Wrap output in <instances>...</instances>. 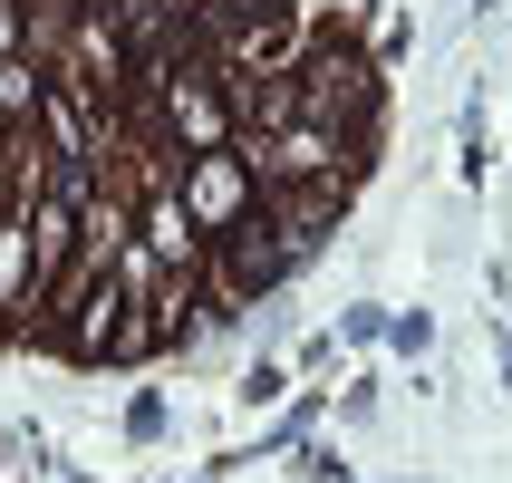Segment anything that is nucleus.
I'll return each mask as SVG.
<instances>
[{
    "label": "nucleus",
    "mask_w": 512,
    "mask_h": 483,
    "mask_svg": "<svg viewBox=\"0 0 512 483\" xmlns=\"http://www.w3.org/2000/svg\"><path fill=\"white\" fill-rule=\"evenodd\" d=\"M348 194H358V174H310V184H261V213H271V232H281L290 252H310V242H329V232H339Z\"/></svg>",
    "instance_id": "obj_5"
},
{
    "label": "nucleus",
    "mask_w": 512,
    "mask_h": 483,
    "mask_svg": "<svg viewBox=\"0 0 512 483\" xmlns=\"http://www.w3.org/2000/svg\"><path fill=\"white\" fill-rule=\"evenodd\" d=\"M174 194H184V213H194L203 242H213V232H232L242 213H261V174H252L242 145H213V155H184V165H174Z\"/></svg>",
    "instance_id": "obj_3"
},
{
    "label": "nucleus",
    "mask_w": 512,
    "mask_h": 483,
    "mask_svg": "<svg viewBox=\"0 0 512 483\" xmlns=\"http://www.w3.org/2000/svg\"><path fill=\"white\" fill-rule=\"evenodd\" d=\"M165 136H174V155H213V145H232V97H223L213 68L165 87Z\"/></svg>",
    "instance_id": "obj_6"
},
{
    "label": "nucleus",
    "mask_w": 512,
    "mask_h": 483,
    "mask_svg": "<svg viewBox=\"0 0 512 483\" xmlns=\"http://www.w3.org/2000/svg\"><path fill=\"white\" fill-rule=\"evenodd\" d=\"M290 87H300V116L310 126H339V136L377 145V68L358 49V29L310 20L300 29V58H290Z\"/></svg>",
    "instance_id": "obj_1"
},
{
    "label": "nucleus",
    "mask_w": 512,
    "mask_h": 483,
    "mask_svg": "<svg viewBox=\"0 0 512 483\" xmlns=\"http://www.w3.org/2000/svg\"><path fill=\"white\" fill-rule=\"evenodd\" d=\"M223 97H232V145H271L281 126H300V87H290V68L223 78Z\"/></svg>",
    "instance_id": "obj_7"
},
{
    "label": "nucleus",
    "mask_w": 512,
    "mask_h": 483,
    "mask_svg": "<svg viewBox=\"0 0 512 483\" xmlns=\"http://www.w3.org/2000/svg\"><path fill=\"white\" fill-rule=\"evenodd\" d=\"M242 155H252V174H261V184H310V174H368V145H358V136H339V126H310V116H300V126H281L271 145H242Z\"/></svg>",
    "instance_id": "obj_4"
},
{
    "label": "nucleus",
    "mask_w": 512,
    "mask_h": 483,
    "mask_svg": "<svg viewBox=\"0 0 512 483\" xmlns=\"http://www.w3.org/2000/svg\"><path fill=\"white\" fill-rule=\"evenodd\" d=\"M290 242L271 232V213H242L232 232H213V261H203V310L232 319V310H261V290L290 281Z\"/></svg>",
    "instance_id": "obj_2"
},
{
    "label": "nucleus",
    "mask_w": 512,
    "mask_h": 483,
    "mask_svg": "<svg viewBox=\"0 0 512 483\" xmlns=\"http://www.w3.org/2000/svg\"><path fill=\"white\" fill-rule=\"evenodd\" d=\"M39 97H49V68H39V58H0V116H10V126H29V116H39Z\"/></svg>",
    "instance_id": "obj_8"
}]
</instances>
